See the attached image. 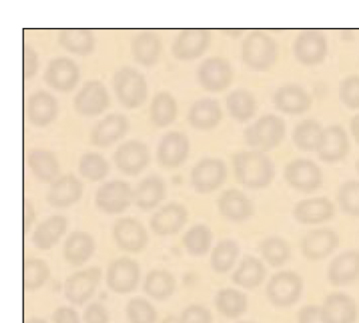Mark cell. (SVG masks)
Returning a JSON list of instances; mask_svg holds the SVG:
<instances>
[{
  "label": "cell",
  "instance_id": "obj_56",
  "mask_svg": "<svg viewBox=\"0 0 359 323\" xmlns=\"http://www.w3.org/2000/svg\"><path fill=\"white\" fill-rule=\"evenodd\" d=\"M25 231L27 233L29 231V228L34 224V220H36V211H34V205L29 200H25Z\"/></svg>",
  "mask_w": 359,
  "mask_h": 323
},
{
  "label": "cell",
  "instance_id": "obj_48",
  "mask_svg": "<svg viewBox=\"0 0 359 323\" xmlns=\"http://www.w3.org/2000/svg\"><path fill=\"white\" fill-rule=\"evenodd\" d=\"M337 199L342 212L351 217H359V181L348 180L342 184Z\"/></svg>",
  "mask_w": 359,
  "mask_h": 323
},
{
  "label": "cell",
  "instance_id": "obj_39",
  "mask_svg": "<svg viewBox=\"0 0 359 323\" xmlns=\"http://www.w3.org/2000/svg\"><path fill=\"white\" fill-rule=\"evenodd\" d=\"M58 43L74 55H90L95 52V37L88 29H64L58 34Z\"/></svg>",
  "mask_w": 359,
  "mask_h": 323
},
{
  "label": "cell",
  "instance_id": "obj_29",
  "mask_svg": "<svg viewBox=\"0 0 359 323\" xmlns=\"http://www.w3.org/2000/svg\"><path fill=\"white\" fill-rule=\"evenodd\" d=\"M58 103L50 92L39 90L29 97L27 103V117L30 124L36 127H46L57 117Z\"/></svg>",
  "mask_w": 359,
  "mask_h": 323
},
{
  "label": "cell",
  "instance_id": "obj_20",
  "mask_svg": "<svg viewBox=\"0 0 359 323\" xmlns=\"http://www.w3.org/2000/svg\"><path fill=\"white\" fill-rule=\"evenodd\" d=\"M327 280L332 287H348L359 280V251L347 250L331 260Z\"/></svg>",
  "mask_w": 359,
  "mask_h": 323
},
{
  "label": "cell",
  "instance_id": "obj_27",
  "mask_svg": "<svg viewBox=\"0 0 359 323\" xmlns=\"http://www.w3.org/2000/svg\"><path fill=\"white\" fill-rule=\"evenodd\" d=\"M188 217L186 207L179 203H170L154 214L150 226L158 235L171 236L183 229Z\"/></svg>",
  "mask_w": 359,
  "mask_h": 323
},
{
  "label": "cell",
  "instance_id": "obj_47",
  "mask_svg": "<svg viewBox=\"0 0 359 323\" xmlns=\"http://www.w3.org/2000/svg\"><path fill=\"white\" fill-rule=\"evenodd\" d=\"M50 269L48 263L39 258H29L25 261L23 285L27 290H36L48 280Z\"/></svg>",
  "mask_w": 359,
  "mask_h": 323
},
{
  "label": "cell",
  "instance_id": "obj_26",
  "mask_svg": "<svg viewBox=\"0 0 359 323\" xmlns=\"http://www.w3.org/2000/svg\"><path fill=\"white\" fill-rule=\"evenodd\" d=\"M83 194V183L78 177L67 174L51 183L46 201L55 208H67L78 203Z\"/></svg>",
  "mask_w": 359,
  "mask_h": 323
},
{
  "label": "cell",
  "instance_id": "obj_61",
  "mask_svg": "<svg viewBox=\"0 0 359 323\" xmlns=\"http://www.w3.org/2000/svg\"><path fill=\"white\" fill-rule=\"evenodd\" d=\"M238 323H256V322H238Z\"/></svg>",
  "mask_w": 359,
  "mask_h": 323
},
{
  "label": "cell",
  "instance_id": "obj_24",
  "mask_svg": "<svg viewBox=\"0 0 359 323\" xmlns=\"http://www.w3.org/2000/svg\"><path fill=\"white\" fill-rule=\"evenodd\" d=\"M113 234L118 247L128 252H139L148 243L146 228L134 218H121L116 221Z\"/></svg>",
  "mask_w": 359,
  "mask_h": 323
},
{
  "label": "cell",
  "instance_id": "obj_21",
  "mask_svg": "<svg viewBox=\"0 0 359 323\" xmlns=\"http://www.w3.org/2000/svg\"><path fill=\"white\" fill-rule=\"evenodd\" d=\"M335 205L326 197L302 200L293 208V217L303 225H318L334 217Z\"/></svg>",
  "mask_w": 359,
  "mask_h": 323
},
{
  "label": "cell",
  "instance_id": "obj_43",
  "mask_svg": "<svg viewBox=\"0 0 359 323\" xmlns=\"http://www.w3.org/2000/svg\"><path fill=\"white\" fill-rule=\"evenodd\" d=\"M239 244L232 239L220 241L210 256V264L216 273L224 274L229 272L236 263L239 257Z\"/></svg>",
  "mask_w": 359,
  "mask_h": 323
},
{
  "label": "cell",
  "instance_id": "obj_58",
  "mask_svg": "<svg viewBox=\"0 0 359 323\" xmlns=\"http://www.w3.org/2000/svg\"><path fill=\"white\" fill-rule=\"evenodd\" d=\"M161 323H182L180 317H176L174 315L167 316V317L164 318Z\"/></svg>",
  "mask_w": 359,
  "mask_h": 323
},
{
  "label": "cell",
  "instance_id": "obj_5",
  "mask_svg": "<svg viewBox=\"0 0 359 323\" xmlns=\"http://www.w3.org/2000/svg\"><path fill=\"white\" fill-rule=\"evenodd\" d=\"M304 280L297 272L281 270L273 274L266 285V296L277 308L295 305L302 297Z\"/></svg>",
  "mask_w": 359,
  "mask_h": 323
},
{
  "label": "cell",
  "instance_id": "obj_31",
  "mask_svg": "<svg viewBox=\"0 0 359 323\" xmlns=\"http://www.w3.org/2000/svg\"><path fill=\"white\" fill-rule=\"evenodd\" d=\"M163 50L162 39L156 34L144 32L133 37L130 52L137 64L150 67L155 66L160 60Z\"/></svg>",
  "mask_w": 359,
  "mask_h": 323
},
{
  "label": "cell",
  "instance_id": "obj_42",
  "mask_svg": "<svg viewBox=\"0 0 359 323\" xmlns=\"http://www.w3.org/2000/svg\"><path fill=\"white\" fill-rule=\"evenodd\" d=\"M178 115L176 99L170 92H160L154 97L150 106L151 122L158 128L168 127Z\"/></svg>",
  "mask_w": 359,
  "mask_h": 323
},
{
  "label": "cell",
  "instance_id": "obj_51",
  "mask_svg": "<svg viewBox=\"0 0 359 323\" xmlns=\"http://www.w3.org/2000/svg\"><path fill=\"white\" fill-rule=\"evenodd\" d=\"M182 323H213L211 311L201 304H191L182 311Z\"/></svg>",
  "mask_w": 359,
  "mask_h": 323
},
{
  "label": "cell",
  "instance_id": "obj_18",
  "mask_svg": "<svg viewBox=\"0 0 359 323\" xmlns=\"http://www.w3.org/2000/svg\"><path fill=\"white\" fill-rule=\"evenodd\" d=\"M190 141L184 132H169L161 139L157 149L158 164L165 168H177L187 160Z\"/></svg>",
  "mask_w": 359,
  "mask_h": 323
},
{
  "label": "cell",
  "instance_id": "obj_32",
  "mask_svg": "<svg viewBox=\"0 0 359 323\" xmlns=\"http://www.w3.org/2000/svg\"><path fill=\"white\" fill-rule=\"evenodd\" d=\"M267 269L264 262L252 255L242 258L239 266L233 272L232 281L237 287L254 290L264 283Z\"/></svg>",
  "mask_w": 359,
  "mask_h": 323
},
{
  "label": "cell",
  "instance_id": "obj_36",
  "mask_svg": "<svg viewBox=\"0 0 359 323\" xmlns=\"http://www.w3.org/2000/svg\"><path fill=\"white\" fill-rule=\"evenodd\" d=\"M95 242L92 235L83 231L72 232L64 245V256L74 266L85 264L94 255Z\"/></svg>",
  "mask_w": 359,
  "mask_h": 323
},
{
  "label": "cell",
  "instance_id": "obj_1",
  "mask_svg": "<svg viewBox=\"0 0 359 323\" xmlns=\"http://www.w3.org/2000/svg\"><path fill=\"white\" fill-rule=\"evenodd\" d=\"M233 170L238 183L251 190L269 187L275 178L273 161L260 151H242L233 156Z\"/></svg>",
  "mask_w": 359,
  "mask_h": 323
},
{
  "label": "cell",
  "instance_id": "obj_40",
  "mask_svg": "<svg viewBox=\"0 0 359 323\" xmlns=\"http://www.w3.org/2000/svg\"><path fill=\"white\" fill-rule=\"evenodd\" d=\"M323 128L316 120L307 118L296 125L292 132L295 147L303 152H316L323 138Z\"/></svg>",
  "mask_w": 359,
  "mask_h": 323
},
{
  "label": "cell",
  "instance_id": "obj_13",
  "mask_svg": "<svg viewBox=\"0 0 359 323\" xmlns=\"http://www.w3.org/2000/svg\"><path fill=\"white\" fill-rule=\"evenodd\" d=\"M340 237L330 228H318L307 232L303 237L300 248L303 256L311 262H318L330 256L337 249Z\"/></svg>",
  "mask_w": 359,
  "mask_h": 323
},
{
  "label": "cell",
  "instance_id": "obj_4",
  "mask_svg": "<svg viewBox=\"0 0 359 323\" xmlns=\"http://www.w3.org/2000/svg\"><path fill=\"white\" fill-rule=\"evenodd\" d=\"M113 87L116 99L129 110L139 108L148 97V83L141 71L123 67L114 74Z\"/></svg>",
  "mask_w": 359,
  "mask_h": 323
},
{
  "label": "cell",
  "instance_id": "obj_34",
  "mask_svg": "<svg viewBox=\"0 0 359 323\" xmlns=\"http://www.w3.org/2000/svg\"><path fill=\"white\" fill-rule=\"evenodd\" d=\"M32 174L43 183H53L60 173V162L50 151L46 149H34L27 155Z\"/></svg>",
  "mask_w": 359,
  "mask_h": 323
},
{
  "label": "cell",
  "instance_id": "obj_23",
  "mask_svg": "<svg viewBox=\"0 0 359 323\" xmlns=\"http://www.w3.org/2000/svg\"><path fill=\"white\" fill-rule=\"evenodd\" d=\"M324 315L330 323H356L359 309L355 299L344 292L335 291L326 295L323 305Z\"/></svg>",
  "mask_w": 359,
  "mask_h": 323
},
{
  "label": "cell",
  "instance_id": "obj_10",
  "mask_svg": "<svg viewBox=\"0 0 359 323\" xmlns=\"http://www.w3.org/2000/svg\"><path fill=\"white\" fill-rule=\"evenodd\" d=\"M106 85L99 80L86 81L74 99V110L79 116L93 118L101 115L109 106Z\"/></svg>",
  "mask_w": 359,
  "mask_h": 323
},
{
  "label": "cell",
  "instance_id": "obj_22",
  "mask_svg": "<svg viewBox=\"0 0 359 323\" xmlns=\"http://www.w3.org/2000/svg\"><path fill=\"white\" fill-rule=\"evenodd\" d=\"M312 97L304 88L295 83L282 85L275 92L273 104L277 110L286 115H302L310 110Z\"/></svg>",
  "mask_w": 359,
  "mask_h": 323
},
{
  "label": "cell",
  "instance_id": "obj_7",
  "mask_svg": "<svg viewBox=\"0 0 359 323\" xmlns=\"http://www.w3.org/2000/svg\"><path fill=\"white\" fill-rule=\"evenodd\" d=\"M95 201L102 212L116 215L129 208L134 201V191L125 181H109L97 189Z\"/></svg>",
  "mask_w": 359,
  "mask_h": 323
},
{
  "label": "cell",
  "instance_id": "obj_2",
  "mask_svg": "<svg viewBox=\"0 0 359 323\" xmlns=\"http://www.w3.org/2000/svg\"><path fill=\"white\" fill-rule=\"evenodd\" d=\"M278 55V46L273 37L260 30L249 34L242 43V60L252 71H269L276 64Z\"/></svg>",
  "mask_w": 359,
  "mask_h": 323
},
{
  "label": "cell",
  "instance_id": "obj_8",
  "mask_svg": "<svg viewBox=\"0 0 359 323\" xmlns=\"http://www.w3.org/2000/svg\"><path fill=\"white\" fill-rule=\"evenodd\" d=\"M227 179V167L222 160L205 158L191 172V184L199 194H209L218 190Z\"/></svg>",
  "mask_w": 359,
  "mask_h": 323
},
{
  "label": "cell",
  "instance_id": "obj_38",
  "mask_svg": "<svg viewBox=\"0 0 359 323\" xmlns=\"http://www.w3.org/2000/svg\"><path fill=\"white\" fill-rule=\"evenodd\" d=\"M226 108L231 117L238 122L245 123L255 117L258 104L251 92L245 88H237L226 97Z\"/></svg>",
  "mask_w": 359,
  "mask_h": 323
},
{
  "label": "cell",
  "instance_id": "obj_44",
  "mask_svg": "<svg viewBox=\"0 0 359 323\" xmlns=\"http://www.w3.org/2000/svg\"><path fill=\"white\" fill-rule=\"evenodd\" d=\"M260 253L266 263L280 268L291 257L290 245L279 236H268L260 243Z\"/></svg>",
  "mask_w": 359,
  "mask_h": 323
},
{
  "label": "cell",
  "instance_id": "obj_33",
  "mask_svg": "<svg viewBox=\"0 0 359 323\" xmlns=\"http://www.w3.org/2000/svg\"><path fill=\"white\" fill-rule=\"evenodd\" d=\"M67 230V218L62 215L51 216L37 225L32 234V242L39 249H50L60 242Z\"/></svg>",
  "mask_w": 359,
  "mask_h": 323
},
{
  "label": "cell",
  "instance_id": "obj_57",
  "mask_svg": "<svg viewBox=\"0 0 359 323\" xmlns=\"http://www.w3.org/2000/svg\"><path fill=\"white\" fill-rule=\"evenodd\" d=\"M351 130L354 141H355L356 143H358L359 145V114L352 118L351 123Z\"/></svg>",
  "mask_w": 359,
  "mask_h": 323
},
{
  "label": "cell",
  "instance_id": "obj_11",
  "mask_svg": "<svg viewBox=\"0 0 359 323\" xmlns=\"http://www.w3.org/2000/svg\"><path fill=\"white\" fill-rule=\"evenodd\" d=\"M295 59L306 67L321 64L328 53L327 39L317 30H305L296 37L293 44Z\"/></svg>",
  "mask_w": 359,
  "mask_h": 323
},
{
  "label": "cell",
  "instance_id": "obj_54",
  "mask_svg": "<svg viewBox=\"0 0 359 323\" xmlns=\"http://www.w3.org/2000/svg\"><path fill=\"white\" fill-rule=\"evenodd\" d=\"M109 320L108 310L99 302L90 304L83 312L85 323H109Z\"/></svg>",
  "mask_w": 359,
  "mask_h": 323
},
{
  "label": "cell",
  "instance_id": "obj_15",
  "mask_svg": "<svg viewBox=\"0 0 359 323\" xmlns=\"http://www.w3.org/2000/svg\"><path fill=\"white\" fill-rule=\"evenodd\" d=\"M211 43V34L207 29H186L180 32L172 46L175 59L191 62L202 57Z\"/></svg>",
  "mask_w": 359,
  "mask_h": 323
},
{
  "label": "cell",
  "instance_id": "obj_53",
  "mask_svg": "<svg viewBox=\"0 0 359 323\" xmlns=\"http://www.w3.org/2000/svg\"><path fill=\"white\" fill-rule=\"evenodd\" d=\"M39 55L29 44L23 46V74L25 80L34 78L39 71Z\"/></svg>",
  "mask_w": 359,
  "mask_h": 323
},
{
  "label": "cell",
  "instance_id": "obj_14",
  "mask_svg": "<svg viewBox=\"0 0 359 323\" xmlns=\"http://www.w3.org/2000/svg\"><path fill=\"white\" fill-rule=\"evenodd\" d=\"M114 161L116 168L125 175L137 176L150 164V150L143 142L128 141L116 149Z\"/></svg>",
  "mask_w": 359,
  "mask_h": 323
},
{
  "label": "cell",
  "instance_id": "obj_9",
  "mask_svg": "<svg viewBox=\"0 0 359 323\" xmlns=\"http://www.w3.org/2000/svg\"><path fill=\"white\" fill-rule=\"evenodd\" d=\"M198 81L207 92H221L230 87L234 71L224 57H212L205 60L197 71Z\"/></svg>",
  "mask_w": 359,
  "mask_h": 323
},
{
  "label": "cell",
  "instance_id": "obj_28",
  "mask_svg": "<svg viewBox=\"0 0 359 323\" xmlns=\"http://www.w3.org/2000/svg\"><path fill=\"white\" fill-rule=\"evenodd\" d=\"M218 210L226 220L239 223L250 219L254 205L245 193L238 189L224 191L217 201Z\"/></svg>",
  "mask_w": 359,
  "mask_h": 323
},
{
  "label": "cell",
  "instance_id": "obj_59",
  "mask_svg": "<svg viewBox=\"0 0 359 323\" xmlns=\"http://www.w3.org/2000/svg\"><path fill=\"white\" fill-rule=\"evenodd\" d=\"M25 323H48L46 320L41 319V318H32V319L27 320Z\"/></svg>",
  "mask_w": 359,
  "mask_h": 323
},
{
  "label": "cell",
  "instance_id": "obj_17",
  "mask_svg": "<svg viewBox=\"0 0 359 323\" xmlns=\"http://www.w3.org/2000/svg\"><path fill=\"white\" fill-rule=\"evenodd\" d=\"M81 71L78 64L69 57H60L51 60L43 80L46 85L60 92H69L78 85Z\"/></svg>",
  "mask_w": 359,
  "mask_h": 323
},
{
  "label": "cell",
  "instance_id": "obj_50",
  "mask_svg": "<svg viewBox=\"0 0 359 323\" xmlns=\"http://www.w3.org/2000/svg\"><path fill=\"white\" fill-rule=\"evenodd\" d=\"M339 99L349 110H359V76L351 74L340 83Z\"/></svg>",
  "mask_w": 359,
  "mask_h": 323
},
{
  "label": "cell",
  "instance_id": "obj_3",
  "mask_svg": "<svg viewBox=\"0 0 359 323\" xmlns=\"http://www.w3.org/2000/svg\"><path fill=\"white\" fill-rule=\"evenodd\" d=\"M285 135V121L278 116L267 114L245 130L244 139L249 147L265 153L279 147Z\"/></svg>",
  "mask_w": 359,
  "mask_h": 323
},
{
  "label": "cell",
  "instance_id": "obj_6",
  "mask_svg": "<svg viewBox=\"0 0 359 323\" xmlns=\"http://www.w3.org/2000/svg\"><path fill=\"white\" fill-rule=\"evenodd\" d=\"M284 179L293 189L303 193H313L323 185V174L316 162L309 159H295L284 167Z\"/></svg>",
  "mask_w": 359,
  "mask_h": 323
},
{
  "label": "cell",
  "instance_id": "obj_35",
  "mask_svg": "<svg viewBox=\"0 0 359 323\" xmlns=\"http://www.w3.org/2000/svg\"><path fill=\"white\" fill-rule=\"evenodd\" d=\"M167 186L158 176L144 178L134 191V202L141 210L149 211L156 208L165 199Z\"/></svg>",
  "mask_w": 359,
  "mask_h": 323
},
{
  "label": "cell",
  "instance_id": "obj_41",
  "mask_svg": "<svg viewBox=\"0 0 359 323\" xmlns=\"http://www.w3.org/2000/svg\"><path fill=\"white\" fill-rule=\"evenodd\" d=\"M177 282L171 272L155 269L147 275L144 289L146 294L156 301H165L174 294Z\"/></svg>",
  "mask_w": 359,
  "mask_h": 323
},
{
  "label": "cell",
  "instance_id": "obj_12",
  "mask_svg": "<svg viewBox=\"0 0 359 323\" xmlns=\"http://www.w3.org/2000/svg\"><path fill=\"white\" fill-rule=\"evenodd\" d=\"M101 280L102 270L99 267H90L85 270L76 272L65 280V297L76 305H83L92 298Z\"/></svg>",
  "mask_w": 359,
  "mask_h": 323
},
{
  "label": "cell",
  "instance_id": "obj_30",
  "mask_svg": "<svg viewBox=\"0 0 359 323\" xmlns=\"http://www.w3.org/2000/svg\"><path fill=\"white\" fill-rule=\"evenodd\" d=\"M223 117L221 104L211 97L198 99L191 106L188 113L189 124L199 131H210L214 129Z\"/></svg>",
  "mask_w": 359,
  "mask_h": 323
},
{
  "label": "cell",
  "instance_id": "obj_16",
  "mask_svg": "<svg viewBox=\"0 0 359 323\" xmlns=\"http://www.w3.org/2000/svg\"><path fill=\"white\" fill-rule=\"evenodd\" d=\"M141 269L130 258L122 257L109 264L107 272V283L116 294H127L134 291L139 284Z\"/></svg>",
  "mask_w": 359,
  "mask_h": 323
},
{
  "label": "cell",
  "instance_id": "obj_25",
  "mask_svg": "<svg viewBox=\"0 0 359 323\" xmlns=\"http://www.w3.org/2000/svg\"><path fill=\"white\" fill-rule=\"evenodd\" d=\"M129 129V118L121 114H111L95 125L90 141L95 147H109L121 140Z\"/></svg>",
  "mask_w": 359,
  "mask_h": 323
},
{
  "label": "cell",
  "instance_id": "obj_55",
  "mask_svg": "<svg viewBox=\"0 0 359 323\" xmlns=\"http://www.w3.org/2000/svg\"><path fill=\"white\" fill-rule=\"evenodd\" d=\"M53 323H81L78 312L69 306H60L53 313Z\"/></svg>",
  "mask_w": 359,
  "mask_h": 323
},
{
  "label": "cell",
  "instance_id": "obj_60",
  "mask_svg": "<svg viewBox=\"0 0 359 323\" xmlns=\"http://www.w3.org/2000/svg\"><path fill=\"white\" fill-rule=\"evenodd\" d=\"M355 170L359 175V159L358 160V161L355 162Z\"/></svg>",
  "mask_w": 359,
  "mask_h": 323
},
{
  "label": "cell",
  "instance_id": "obj_45",
  "mask_svg": "<svg viewBox=\"0 0 359 323\" xmlns=\"http://www.w3.org/2000/svg\"><path fill=\"white\" fill-rule=\"evenodd\" d=\"M213 241V233L204 224L195 225L183 237L184 247L193 256H204L209 252Z\"/></svg>",
  "mask_w": 359,
  "mask_h": 323
},
{
  "label": "cell",
  "instance_id": "obj_19",
  "mask_svg": "<svg viewBox=\"0 0 359 323\" xmlns=\"http://www.w3.org/2000/svg\"><path fill=\"white\" fill-rule=\"evenodd\" d=\"M351 151L348 136L344 128L331 125L323 130L320 145L317 149L319 159L327 164L341 162Z\"/></svg>",
  "mask_w": 359,
  "mask_h": 323
},
{
  "label": "cell",
  "instance_id": "obj_37",
  "mask_svg": "<svg viewBox=\"0 0 359 323\" xmlns=\"http://www.w3.org/2000/svg\"><path fill=\"white\" fill-rule=\"evenodd\" d=\"M215 306L220 315L228 319H237L247 312L249 298L236 288H222L215 295Z\"/></svg>",
  "mask_w": 359,
  "mask_h": 323
},
{
  "label": "cell",
  "instance_id": "obj_49",
  "mask_svg": "<svg viewBox=\"0 0 359 323\" xmlns=\"http://www.w3.org/2000/svg\"><path fill=\"white\" fill-rule=\"evenodd\" d=\"M126 313L130 323H156L158 319L156 308L142 297L130 299Z\"/></svg>",
  "mask_w": 359,
  "mask_h": 323
},
{
  "label": "cell",
  "instance_id": "obj_52",
  "mask_svg": "<svg viewBox=\"0 0 359 323\" xmlns=\"http://www.w3.org/2000/svg\"><path fill=\"white\" fill-rule=\"evenodd\" d=\"M297 323H330L319 305L309 304L298 310L296 316Z\"/></svg>",
  "mask_w": 359,
  "mask_h": 323
},
{
  "label": "cell",
  "instance_id": "obj_46",
  "mask_svg": "<svg viewBox=\"0 0 359 323\" xmlns=\"http://www.w3.org/2000/svg\"><path fill=\"white\" fill-rule=\"evenodd\" d=\"M81 175L90 182H99L109 175V162L97 153H86L79 162Z\"/></svg>",
  "mask_w": 359,
  "mask_h": 323
}]
</instances>
